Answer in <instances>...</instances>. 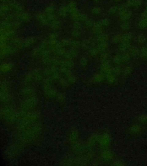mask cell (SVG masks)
Returning a JSON list of instances; mask_svg holds the SVG:
<instances>
[{
  "mask_svg": "<svg viewBox=\"0 0 147 166\" xmlns=\"http://www.w3.org/2000/svg\"><path fill=\"white\" fill-rule=\"evenodd\" d=\"M141 5H142V1L141 0H136L134 8H138Z\"/></svg>",
  "mask_w": 147,
  "mask_h": 166,
  "instance_id": "cell-14",
  "label": "cell"
},
{
  "mask_svg": "<svg viewBox=\"0 0 147 166\" xmlns=\"http://www.w3.org/2000/svg\"><path fill=\"white\" fill-rule=\"evenodd\" d=\"M146 40V38L144 34H140L138 36V42L140 44H143Z\"/></svg>",
  "mask_w": 147,
  "mask_h": 166,
  "instance_id": "cell-9",
  "label": "cell"
},
{
  "mask_svg": "<svg viewBox=\"0 0 147 166\" xmlns=\"http://www.w3.org/2000/svg\"><path fill=\"white\" fill-rule=\"evenodd\" d=\"M137 53H138V51H137V49L136 48L133 47L132 49H130V53L132 55H136L137 54Z\"/></svg>",
  "mask_w": 147,
  "mask_h": 166,
  "instance_id": "cell-13",
  "label": "cell"
},
{
  "mask_svg": "<svg viewBox=\"0 0 147 166\" xmlns=\"http://www.w3.org/2000/svg\"><path fill=\"white\" fill-rule=\"evenodd\" d=\"M121 37L122 35H120V34H117V35H115V36L113 38V42L115 43H118V42H119L120 41H121Z\"/></svg>",
  "mask_w": 147,
  "mask_h": 166,
  "instance_id": "cell-8",
  "label": "cell"
},
{
  "mask_svg": "<svg viewBox=\"0 0 147 166\" xmlns=\"http://www.w3.org/2000/svg\"><path fill=\"white\" fill-rule=\"evenodd\" d=\"M117 12H118V6H111V8H110V9H109L108 13L109 15H113L115 14V13H116Z\"/></svg>",
  "mask_w": 147,
  "mask_h": 166,
  "instance_id": "cell-7",
  "label": "cell"
},
{
  "mask_svg": "<svg viewBox=\"0 0 147 166\" xmlns=\"http://www.w3.org/2000/svg\"><path fill=\"white\" fill-rule=\"evenodd\" d=\"M138 26L141 30L147 28V19H141L138 22Z\"/></svg>",
  "mask_w": 147,
  "mask_h": 166,
  "instance_id": "cell-2",
  "label": "cell"
},
{
  "mask_svg": "<svg viewBox=\"0 0 147 166\" xmlns=\"http://www.w3.org/2000/svg\"><path fill=\"white\" fill-rule=\"evenodd\" d=\"M141 19H147V10H144L141 14Z\"/></svg>",
  "mask_w": 147,
  "mask_h": 166,
  "instance_id": "cell-16",
  "label": "cell"
},
{
  "mask_svg": "<svg viewBox=\"0 0 147 166\" xmlns=\"http://www.w3.org/2000/svg\"><path fill=\"white\" fill-rule=\"evenodd\" d=\"M129 47V42H122V43L119 45V49L121 51H124L126 50H127Z\"/></svg>",
  "mask_w": 147,
  "mask_h": 166,
  "instance_id": "cell-5",
  "label": "cell"
},
{
  "mask_svg": "<svg viewBox=\"0 0 147 166\" xmlns=\"http://www.w3.org/2000/svg\"><path fill=\"white\" fill-rule=\"evenodd\" d=\"M101 9L99 8H95L92 10V12H93L94 14L98 15L101 13Z\"/></svg>",
  "mask_w": 147,
  "mask_h": 166,
  "instance_id": "cell-15",
  "label": "cell"
},
{
  "mask_svg": "<svg viewBox=\"0 0 147 166\" xmlns=\"http://www.w3.org/2000/svg\"><path fill=\"white\" fill-rule=\"evenodd\" d=\"M130 24L129 21L122 22V24H121V29L123 31H127L130 29Z\"/></svg>",
  "mask_w": 147,
  "mask_h": 166,
  "instance_id": "cell-4",
  "label": "cell"
},
{
  "mask_svg": "<svg viewBox=\"0 0 147 166\" xmlns=\"http://www.w3.org/2000/svg\"><path fill=\"white\" fill-rule=\"evenodd\" d=\"M132 15V12L130 10H126L125 12L124 13H121V14L118 15V19L120 21L122 22H125V21H128V20L131 18Z\"/></svg>",
  "mask_w": 147,
  "mask_h": 166,
  "instance_id": "cell-1",
  "label": "cell"
},
{
  "mask_svg": "<svg viewBox=\"0 0 147 166\" xmlns=\"http://www.w3.org/2000/svg\"><path fill=\"white\" fill-rule=\"evenodd\" d=\"M145 10H147V5H146V6H145Z\"/></svg>",
  "mask_w": 147,
  "mask_h": 166,
  "instance_id": "cell-18",
  "label": "cell"
},
{
  "mask_svg": "<svg viewBox=\"0 0 147 166\" xmlns=\"http://www.w3.org/2000/svg\"><path fill=\"white\" fill-rule=\"evenodd\" d=\"M136 0H127L126 2V6L129 8H134Z\"/></svg>",
  "mask_w": 147,
  "mask_h": 166,
  "instance_id": "cell-10",
  "label": "cell"
},
{
  "mask_svg": "<svg viewBox=\"0 0 147 166\" xmlns=\"http://www.w3.org/2000/svg\"><path fill=\"white\" fill-rule=\"evenodd\" d=\"M115 2H120V1H121L122 0H114Z\"/></svg>",
  "mask_w": 147,
  "mask_h": 166,
  "instance_id": "cell-17",
  "label": "cell"
},
{
  "mask_svg": "<svg viewBox=\"0 0 147 166\" xmlns=\"http://www.w3.org/2000/svg\"><path fill=\"white\" fill-rule=\"evenodd\" d=\"M109 39V36L106 34H103V35H102L101 36H100L99 38V39H100L101 41L102 42H104V41L107 40V39Z\"/></svg>",
  "mask_w": 147,
  "mask_h": 166,
  "instance_id": "cell-12",
  "label": "cell"
},
{
  "mask_svg": "<svg viewBox=\"0 0 147 166\" xmlns=\"http://www.w3.org/2000/svg\"><path fill=\"white\" fill-rule=\"evenodd\" d=\"M127 9V6H126V5H121L119 6H118V15L121 14V13H124L125 12Z\"/></svg>",
  "mask_w": 147,
  "mask_h": 166,
  "instance_id": "cell-6",
  "label": "cell"
},
{
  "mask_svg": "<svg viewBox=\"0 0 147 166\" xmlns=\"http://www.w3.org/2000/svg\"><path fill=\"white\" fill-rule=\"evenodd\" d=\"M101 24L102 26H104V27H107L110 24V21L109 19H103L101 21Z\"/></svg>",
  "mask_w": 147,
  "mask_h": 166,
  "instance_id": "cell-11",
  "label": "cell"
},
{
  "mask_svg": "<svg viewBox=\"0 0 147 166\" xmlns=\"http://www.w3.org/2000/svg\"><path fill=\"white\" fill-rule=\"evenodd\" d=\"M132 38V35L130 33H126L124 35H122L121 41L122 42H129Z\"/></svg>",
  "mask_w": 147,
  "mask_h": 166,
  "instance_id": "cell-3",
  "label": "cell"
}]
</instances>
